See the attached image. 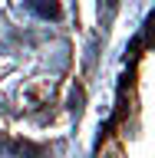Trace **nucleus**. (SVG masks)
Wrapping results in <instances>:
<instances>
[{
	"label": "nucleus",
	"mask_w": 155,
	"mask_h": 158,
	"mask_svg": "<svg viewBox=\"0 0 155 158\" xmlns=\"http://www.w3.org/2000/svg\"><path fill=\"white\" fill-rule=\"evenodd\" d=\"M0 148H7L10 155H17V158H46V148L33 145V142H3L0 138Z\"/></svg>",
	"instance_id": "f257e3e1"
},
{
	"label": "nucleus",
	"mask_w": 155,
	"mask_h": 158,
	"mask_svg": "<svg viewBox=\"0 0 155 158\" xmlns=\"http://www.w3.org/2000/svg\"><path fill=\"white\" fill-rule=\"evenodd\" d=\"M30 7L37 10L40 17H46V20H56V17H59V7H56V0H30Z\"/></svg>",
	"instance_id": "f03ea898"
}]
</instances>
